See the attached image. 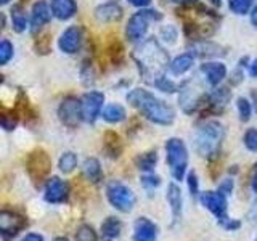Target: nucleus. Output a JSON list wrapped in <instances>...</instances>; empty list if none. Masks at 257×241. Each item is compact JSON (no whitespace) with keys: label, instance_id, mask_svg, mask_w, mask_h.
Listing matches in <instances>:
<instances>
[{"label":"nucleus","instance_id":"1","mask_svg":"<svg viewBox=\"0 0 257 241\" xmlns=\"http://www.w3.org/2000/svg\"><path fill=\"white\" fill-rule=\"evenodd\" d=\"M132 60L139 68L142 79L153 87L159 79L166 77V71L171 64L169 53L156 37H148L139 42L132 52Z\"/></svg>","mask_w":257,"mask_h":241},{"label":"nucleus","instance_id":"2","mask_svg":"<svg viewBox=\"0 0 257 241\" xmlns=\"http://www.w3.org/2000/svg\"><path fill=\"white\" fill-rule=\"evenodd\" d=\"M127 103L153 124L172 126L175 120V109L147 88H132L127 93Z\"/></svg>","mask_w":257,"mask_h":241},{"label":"nucleus","instance_id":"3","mask_svg":"<svg viewBox=\"0 0 257 241\" xmlns=\"http://www.w3.org/2000/svg\"><path fill=\"white\" fill-rule=\"evenodd\" d=\"M225 139V127L220 120L209 119L199 124L195 132V150L196 153L207 161L219 158L222 143Z\"/></svg>","mask_w":257,"mask_h":241},{"label":"nucleus","instance_id":"4","mask_svg":"<svg viewBox=\"0 0 257 241\" xmlns=\"http://www.w3.org/2000/svg\"><path fill=\"white\" fill-rule=\"evenodd\" d=\"M204 84L206 79L201 80L199 77H191L183 80L179 85V104L185 114H195L198 111H204L209 93Z\"/></svg>","mask_w":257,"mask_h":241},{"label":"nucleus","instance_id":"5","mask_svg":"<svg viewBox=\"0 0 257 241\" xmlns=\"http://www.w3.org/2000/svg\"><path fill=\"white\" fill-rule=\"evenodd\" d=\"M164 150H166V163L169 171H171L172 179L175 182H182L183 179H187L190 155L185 142L182 139H177V137H171V139L166 140Z\"/></svg>","mask_w":257,"mask_h":241},{"label":"nucleus","instance_id":"6","mask_svg":"<svg viewBox=\"0 0 257 241\" xmlns=\"http://www.w3.org/2000/svg\"><path fill=\"white\" fill-rule=\"evenodd\" d=\"M161 20H163V13L155 8H140L128 18L125 24V39L134 44L142 42L147 39L150 23H159Z\"/></svg>","mask_w":257,"mask_h":241},{"label":"nucleus","instance_id":"7","mask_svg":"<svg viewBox=\"0 0 257 241\" xmlns=\"http://www.w3.org/2000/svg\"><path fill=\"white\" fill-rule=\"evenodd\" d=\"M26 172L36 187H42L50 179L52 158L44 148L32 150L26 158Z\"/></svg>","mask_w":257,"mask_h":241},{"label":"nucleus","instance_id":"8","mask_svg":"<svg viewBox=\"0 0 257 241\" xmlns=\"http://www.w3.org/2000/svg\"><path fill=\"white\" fill-rule=\"evenodd\" d=\"M106 199L116 211L128 214L137 204V196L132 188L119 180H111L106 185Z\"/></svg>","mask_w":257,"mask_h":241},{"label":"nucleus","instance_id":"9","mask_svg":"<svg viewBox=\"0 0 257 241\" xmlns=\"http://www.w3.org/2000/svg\"><path fill=\"white\" fill-rule=\"evenodd\" d=\"M29 225L28 217L12 209L0 211V236L4 241H12Z\"/></svg>","mask_w":257,"mask_h":241},{"label":"nucleus","instance_id":"10","mask_svg":"<svg viewBox=\"0 0 257 241\" xmlns=\"http://www.w3.org/2000/svg\"><path fill=\"white\" fill-rule=\"evenodd\" d=\"M60 123L68 127V129H77L80 123H84L82 117V104H80V98L74 95H68L61 100L56 109Z\"/></svg>","mask_w":257,"mask_h":241},{"label":"nucleus","instance_id":"11","mask_svg":"<svg viewBox=\"0 0 257 241\" xmlns=\"http://www.w3.org/2000/svg\"><path fill=\"white\" fill-rule=\"evenodd\" d=\"M199 203H201V206H204L207 211L215 217L217 223H220L230 217L228 215V196H225L223 193H220L219 190L201 193Z\"/></svg>","mask_w":257,"mask_h":241},{"label":"nucleus","instance_id":"12","mask_svg":"<svg viewBox=\"0 0 257 241\" xmlns=\"http://www.w3.org/2000/svg\"><path fill=\"white\" fill-rule=\"evenodd\" d=\"M80 104H82L84 123L95 124L96 119L101 117L104 108V93L98 90H88L80 96Z\"/></svg>","mask_w":257,"mask_h":241},{"label":"nucleus","instance_id":"13","mask_svg":"<svg viewBox=\"0 0 257 241\" xmlns=\"http://www.w3.org/2000/svg\"><path fill=\"white\" fill-rule=\"evenodd\" d=\"M69 183L60 177H50L44 185V199L52 206H60L68 203L69 199Z\"/></svg>","mask_w":257,"mask_h":241},{"label":"nucleus","instance_id":"14","mask_svg":"<svg viewBox=\"0 0 257 241\" xmlns=\"http://www.w3.org/2000/svg\"><path fill=\"white\" fill-rule=\"evenodd\" d=\"M230 101H231L230 87L227 85L212 87V90H209L207 93V101H206V108L203 111V114H212V116L220 114V112H223L225 108L228 106Z\"/></svg>","mask_w":257,"mask_h":241},{"label":"nucleus","instance_id":"15","mask_svg":"<svg viewBox=\"0 0 257 241\" xmlns=\"http://www.w3.org/2000/svg\"><path fill=\"white\" fill-rule=\"evenodd\" d=\"M84 29L80 26H69L58 37V48L66 55H76L82 50Z\"/></svg>","mask_w":257,"mask_h":241},{"label":"nucleus","instance_id":"16","mask_svg":"<svg viewBox=\"0 0 257 241\" xmlns=\"http://www.w3.org/2000/svg\"><path fill=\"white\" fill-rule=\"evenodd\" d=\"M52 7L45 0H37L31 8V32L37 34L48 23L52 21Z\"/></svg>","mask_w":257,"mask_h":241},{"label":"nucleus","instance_id":"17","mask_svg":"<svg viewBox=\"0 0 257 241\" xmlns=\"http://www.w3.org/2000/svg\"><path fill=\"white\" fill-rule=\"evenodd\" d=\"M95 20L98 23H117L122 20L124 16V8L117 0H108V2H103L95 8Z\"/></svg>","mask_w":257,"mask_h":241},{"label":"nucleus","instance_id":"18","mask_svg":"<svg viewBox=\"0 0 257 241\" xmlns=\"http://www.w3.org/2000/svg\"><path fill=\"white\" fill-rule=\"evenodd\" d=\"M166 199H167L169 207H171L172 225L175 227L177 223H180L182 215H183V195H182L180 187L175 182H171L167 185Z\"/></svg>","mask_w":257,"mask_h":241},{"label":"nucleus","instance_id":"19","mask_svg":"<svg viewBox=\"0 0 257 241\" xmlns=\"http://www.w3.org/2000/svg\"><path fill=\"white\" fill-rule=\"evenodd\" d=\"M199 72L206 79V82L211 87H217L222 84V80L227 77L228 69L222 61H204L199 66Z\"/></svg>","mask_w":257,"mask_h":241},{"label":"nucleus","instance_id":"20","mask_svg":"<svg viewBox=\"0 0 257 241\" xmlns=\"http://www.w3.org/2000/svg\"><path fill=\"white\" fill-rule=\"evenodd\" d=\"M159 236L158 225L148 217H139L134 222V241H156Z\"/></svg>","mask_w":257,"mask_h":241},{"label":"nucleus","instance_id":"21","mask_svg":"<svg viewBox=\"0 0 257 241\" xmlns=\"http://www.w3.org/2000/svg\"><path fill=\"white\" fill-rule=\"evenodd\" d=\"M193 55H195V58L196 56H199V58H219V56H223L225 53V48L220 47V45H217L214 42H211V40H195L191 45H190V50Z\"/></svg>","mask_w":257,"mask_h":241},{"label":"nucleus","instance_id":"22","mask_svg":"<svg viewBox=\"0 0 257 241\" xmlns=\"http://www.w3.org/2000/svg\"><path fill=\"white\" fill-rule=\"evenodd\" d=\"M16 112L20 114V119L24 120V124L32 126L37 123L39 119V112L36 111V108L32 106V103L29 101L28 95L23 90L18 92V96H16V104H15Z\"/></svg>","mask_w":257,"mask_h":241},{"label":"nucleus","instance_id":"23","mask_svg":"<svg viewBox=\"0 0 257 241\" xmlns=\"http://www.w3.org/2000/svg\"><path fill=\"white\" fill-rule=\"evenodd\" d=\"M124 151V143L120 135L114 131H106L103 135V153L109 159H117L120 158Z\"/></svg>","mask_w":257,"mask_h":241},{"label":"nucleus","instance_id":"24","mask_svg":"<svg viewBox=\"0 0 257 241\" xmlns=\"http://www.w3.org/2000/svg\"><path fill=\"white\" fill-rule=\"evenodd\" d=\"M50 7H52L53 18L60 21H69L77 13L76 0H50Z\"/></svg>","mask_w":257,"mask_h":241},{"label":"nucleus","instance_id":"25","mask_svg":"<svg viewBox=\"0 0 257 241\" xmlns=\"http://www.w3.org/2000/svg\"><path fill=\"white\" fill-rule=\"evenodd\" d=\"M10 21L16 34H23L28 28H31V16H28L23 4H15L10 8Z\"/></svg>","mask_w":257,"mask_h":241},{"label":"nucleus","instance_id":"26","mask_svg":"<svg viewBox=\"0 0 257 241\" xmlns=\"http://www.w3.org/2000/svg\"><path fill=\"white\" fill-rule=\"evenodd\" d=\"M195 64V55L191 52H185L177 55L174 60H171V64H169V71L174 76H183L193 68Z\"/></svg>","mask_w":257,"mask_h":241},{"label":"nucleus","instance_id":"27","mask_svg":"<svg viewBox=\"0 0 257 241\" xmlns=\"http://www.w3.org/2000/svg\"><path fill=\"white\" fill-rule=\"evenodd\" d=\"M82 175L90 183H98L103 179V169L96 158H87L82 163Z\"/></svg>","mask_w":257,"mask_h":241},{"label":"nucleus","instance_id":"28","mask_svg":"<svg viewBox=\"0 0 257 241\" xmlns=\"http://www.w3.org/2000/svg\"><path fill=\"white\" fill-rule=\"evenodd\" d=\"M101 117H103V120H106L108 124H120L127 119V111L122 104L109 103L103 108Z\"/></svg>","mask_w":257,"mask_h":241},{"label":"nucleus","instance_id":"29","mask_svg":"<svg viewBox=\"0 0 257 241\" xmlns=\"http://www.w3.org/2000/svg\"><path fill=\"white\" fill-rule=\"evenodd\" d=\"M158 159H159V156H158L156 150H150V151L140 153V155L135 158V167L139 169L140 172H143V174L155 172Z\"/></svg>","mask_w":257,"mask_h":241},{"label":"nucleus","instance_id":"30","mask_svg":"<svg viewBox=\"0 0 257 241\" xmlns=\"http://www.w3.org/2000/svg\"><path fill=\"white\" fill-rule=\"evenodd\" d=\"M100 230H101V236L104 239H116L120 235V231H122V222H120V219H117V217L109 215L101 222Z\"/></svg>","mask_w":257,"mask_h":241},{"label":"nucleus","instance_id":"31","mask_svg":"<svg viewBox=\"0 0 257 241\" xmlns=\"http://www.w3.org/2000/svg\"><path fill=\"white\" fill-rule=\"evenodd\" d=\"M20 114L16 112L15 108H2V112H0V126H2V129L5 132H12L16 129V126H18L20 123Z\"/></svg>","mask_w":257,"mask_h":241},{"label":"nucleus","instance_id":"32","mask_svg":"<svg viewBox=\"0 0 257 241\" xmlns=\"http://www.w3.org/2000/svg\"><path fill=\"white\" fill-rule=\"evenodd\" d=\"M79 164L77 155L72 151H64L58 159V169L63 174H71L76 171V167Z\"/></svg>","mask_w":257,"mask_h":241},{"label":"nucleus","instance_id":"33","mask_svg":"<svg viewBox=\"0 0 257 241\" xmlns=\"http://www.w3.org/2000/svg\"><path fill=\"white\" fill-rule=\"evenodd\" d=\"M106 55H108L109 61L114 64V66H120V64L124 63V58H125L122 44H120L119 40H112V42L106 48Z\"/></svg>","mask_w":257,"mask_h":241},{"label":"nucleus","instance_id":"34","mask_svg":"<svg viewBox=\"0 0 257 241\" xmlns=\"http://www.w3.org/2000/svg\"><path fill=\"white\" fill-rule=\"evenodd\" d=\"M254 7V0H228V8L231 13H235L238 16L249 15Z\"/></svg>","mask_w":257,"mask_h":241},{"label":"nucleus","instance_id":"35","mask_svg":"<svg viewBox=\"0 0 257 241\" xmlns=\"http://www.w3.org/2000/svg\"><path fill=\"white\" fill-rule=\"evenodd\" d=\"M236 108H238V116H239V120L241 123H247L249 119H251V114H252V103L249 101L244 96H239L236 100Z\"/></svg>","mask_w":257,"mask_h":241},{"label":"nucleus","instance_id":"36","mask_svg":"<svg viewBox=\"0 0 257 241\" xmlns=\"http://www.w3.org/2000/svg\"><path fill=\"white\" fill-rule=\"evenodd\" d=\"M74 241H98V235H96V231L92 225L82 223L76 231Z\"/></svg>","mask_w":257,"mask_h":241},{"label":"nucleus","instance_id":"37","mask_svg":"<svg viewBox=\"0 0 257 241\" xmlns=\"http://www.w3.org/2000/svg\"><path fill=\"white\" fill-rule=\"evenodd\" d=\"M140 183H142V187L145 190H147L148 193H151L161 185V177L158 174H155V172H147V174H143L140 177Z\"/></svg>","mask_w":257,"mask_h":241},{"label":"nucleus","instance_id":"38","mask_svg":"<svg viewBox=\"0 0 257 241\" xmlns=\"http://www.w3.org/2000/svg\"><path fill=\"white\" fill-rule=\"evenodd\" d=\"M80 77H82V82L84 85H92L95 82V68H93V63L90 60H84L82 63V68H80Z\"/></svg>","mask_w":257,"mask_h":241},{"label":"nucleus","instance_id":"39","mask_svg":"<svg viewBox=\"0 0 257 241\" xmlns=\"http://www.w3.org/2000/svg\"><path fill=\"white\" fill-rule=\"evenodd\" d=\"M13 55H15L13 44L8 39H2V42H0V64L2 66L8 64V61L13 58Z\"/></svg>","mask_w":257,"mask_h":241},{"label":"nucleus","instance_id":"40","mask_svg":"<svg viewBox=\"0 0 257 241\" xmlns=\"http://www.w3.org/2000/svg\"><path fill=\"white\" fill-rule=\"evenodd\" d=\"M243 143L251 153H257V129H247L243 137Z\"/></svg>","mask_w":257,"mask_h":241},{"label":"nucleus","instance_id":"41","mask_svg":"<svg viewBox=\"0 0 257 241\" xmlns=\"http://www.w3.org/2000/svg\"><path fill=\"white\" fill-rule=\"evenodd\" d=\"M187 185H188L191 198H199V195H201V191H199V179H198V174L195 171H190L187 174Z\"/></svg>","mask_w":257,"mask_h":241},{"label":"nucleus","instance_id":"42","mask_svg":"<svg viewBox=\"0 0 257 241\" xmlns=\"http://www.w3.org/2000/svg\"><path fill=\"white\" fill-rule=\"evenodd\" d=\"M155 87L158 88V90L164 92V93H174V92H179V85H177L174 80H171L167 76L159 79L158 82L155 84Z\"/></svg>","mask_w":257,"mask_h":241},{"label":"nucleus","instance_id":"43","mask_svg":"<svg viewBox=\"0 0 257 241\" xmlns=\"http://www.w3.org/2000/svg\"><path fill=\"white\" fill-rule=\"evenodd\" d=\"M34 48L37 55H45L50 52V36L48 34H42L36 39L34 42Z\"/></svg>","mask_w":257,"mask_h":241},{"label":"nucleus","instance_id":"44","mask_svg":"<svg viewBox=\"0 0 257 241\" xmlns=\"http://www.w3.org/2000/svg\"><path fill=\"white\" fill-rule=\"evenodd\" d=\"M159 36H161V39H163V40H166L167 44H175L177 36H179V31H177V29L172 26V24H167V26L161 28Z\"/></svg>","mask_w":257,"mask_h":241},{"label":"nucleus","instance_id":"45","mask_svg":"<svg viewBox=\"0 0 257 241\" xmlns=\"http://www.w3.org/2000/svg\"><path fill=\"white\" fill-rule=\"evenodd\" d=\"M233 190H235V180L230 179V177H227V179H223L220 183H219V191L223 193L225 196H230Z\"/></svg>","mask_w":257,"mask_h":241},{"label":"nucleus","instance_id":"46","mask_svg":"<svg viewBox=\"0 0 257 241\" xmlns=\"http://www.w3.org/2000/svg\"><path fill=\"white\" fill-rule=\"evenodd\" d=\"M244 80V71H243V68H241V64L239 66L231 72V76H230V85L231 87H236V85H239L241 82Z\"/></svg>","mask_w":257,"mask_h":241},{"label":"nucleus","instance_id":"47","mask_svg":"<svg viewBox=\"0 0 257 241\" xmlns=\"http://www.w3.org/2000/svg\"><path fill=\"white\" fill-rule=\"evenodd\" d=\"M220 227L223 230H227V231H236L241 228V222L238 219H231V217H228V219H225L223 222L219 223Z\"/></svg>","mask_w":257,"mask_h":241},{"label":"nucleus","instance_id":"48","mask_svg":"<svg viewBox=\"0 0 257 241\" xmlns=\"http://www.w3.org/2000/svg\"><path fill=\"white\" fill-rule=\"evenodd\" d=\"M249 182H251V188H252V191H254V195L257 196V163L252 166L251 179H249Z\"/></svg>","mask_w":257,"mask_h":241},{"label":"nucleus","instance_id":"49","mask_svg":"<svg viewBox=\"0 0 257 241\" xmlns=\"http://www.w3.org/2000/svg\"><path fill=\"white\" fill-rule=\"evenodd\" d=\"M20 241H44V236L39 233H26Z\"/></svg>","mask_w":257,"mask_h":241},{"label":"nucleus","instance_id":"50","mask_svg":"<svg viewBox=\"0 0 257 241\" xmlns=\"http://www.w3.org/2000/svg\"><path fill=\"white\" fill-rule=\"evenodd\" d=\"M127 2L134 7H137V8H148L151 0H127Z\"/></svg>","mask_w":257,"mask_h":241},{"label":"nucleus","instance_id":"51","mask_svg":"<svg viewBox=\"0 0 257 241\" xmlns=\"http://www.w3.org/2000/svg\"><path fill=\"white\" fill-rule=\"evenodd\" d=\"M249 18H251V23H252V26L257 29V4L252 7V10L251 13H249Z\"/></svg>","mask_w":257,"mask_h":241},{"label":"nucleus","instance_id":"52","mask_svg":"<svg viewBox=\"0 0 257 241\" xmlns=\"http://www.w3.org/2000/svg\"><path fill=\"white\" fill-rule=\"evenodd\" d=\"M249 74H251L252 77H257V58L251 61V64H249Z\"/></svg>","mask_w":257,"mask_h":241},{"label":"nucleus","instance_id":"53","mask_svg":"<svg viewBox=\"0 0 257 241\" xmlns=\"http://www.w3.org/2000/svg\"><path fill=\"white\" fill-rule=\"evenodd\" d=\"M251 103H252L254 112L257 114V90H255V88H252V90H251Z\"/></svg>","mask_w":257,"mask_h":241},{"label":"nucleus","instance_id":"54","mask_svg":"<svg viewBox=\"0 0 257 241\" xmlns=\"http://www.w3.org/2000/svg\"><path fill=\"white\" fill-rule=\"evenodd\" d=\"M171 2L177 5H193V4H198L199 0H171Z\"/></svg>","mask_w":257,"mask_h":241},{"label":"nucleus","instance_id":"55","mask_svg":"<svg viewBox=\"0 0 257 241\" xmlns=\"http://www.w3.org/2000/svg\"><path fill=\"white\" fill-rule=\"evenodd\" d=\"M249 217L254 220V222H257V203L252 206V209H251V212H249Z\"/></svg>","mask_w":257,"mask_h":241},{"label":"nucleus","instance_id":"56","mask_svg":"<svg viewBox=\"0 0 257 241\" xmlns=\"http://www.w3.org/2000/svg\"><path fill=\"white\" fill-rule=\"evenodd\" d=\"M209 2H211L214 7H220L222 5V0H209Z\"/></svg>","mask_w":257,"mask_h":241},{"label":"nucleus","instance_id":"57","mask_svg":"<svg viewBox=\"0 0 257 241\" xmlns=\"http://www.w3.org/2000/svg\"><path fill=\"white\" fill-rule=\"evenodd\" d=\"M12 2V0H0V5H2V7H5V5H8V4H10Z\"/></svg>","mask_w":257,"mask_h":241},{"label":"nucleus","instance_id":"58","mask_svg":"<svg viewBox=\"0 0 257 241\" xmlns=\"http://www.w3.org/2000/svg\"><path fill=\"white\" fill-rule=\"evenodd\" d=\"M53 241H69L68 238H64V236H58V238H55Z\"/></svg>","mask_w":257,"mask_h":241},{"label":"nucleus","instance_id":"59","mask_svg":"<svg viewBox=\"0 0 257 241\" xmlns=\"http://www.w3.org/2000/svg\"><path fill=\"white\" fill-rule=\"evenodd\" d=\"M21 2H23V4H24V2H29V0H21Z\"/></svg>","mask_w":257,"mask_h":241},{"label":"nucleus","instance_id":"60","mask_svg":"<svg viewBox=\"0 0 257 241\" xmlns=\"http://www.w3.org/2000/svg\"><path fill=\"white\" fill-rule=\"evenodd\" d=\"M106 241H114V239H106Z\"/></svg>","mask_w":257,"mask_h":241},{"label":"nucleus","instance_id":"61","mask_svg":"<svg viewBox=\"0 0 257 241\" xmlns=\"http://www.w3.org/2000/svg\"><path fill=\"white\" fill-rule=\"evenodd\" d=\"M254 241H257V236H255V239H254Z\"/></svg>","mask_w":257,"mask_h":241}]
</instances>
